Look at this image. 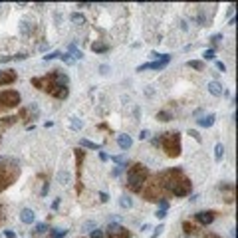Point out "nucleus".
I'll return each mask as SVG.
<instances>
[{"label": "nucleus", "mask_w": 238, "mask_h": 238, "mask_svg": "<svg viewBox=\"0 0 238 238\" xmlns=\"http://www.w3.org/2000/svg\"><path fill=\"white\" fill-rule=\"evenodd\" d=\"M81 127H83V121H81L80 117H71V129H76V131H80Z\"/></svg>", "instance_id": "nucleus-14"}, {"label": "nucleus", "mask_w": 238, "mask_h": 238, "mask_svg": "<svg viewBox=\"0 0 238 238\" xmlns=\"http://www.w3.org/2000/svg\"><path fill=\"white\" fill-rule=\"evenodd\" d=\"M60 202H62L60 199H56V200H54V202H52V210H58V208H60Z\"/></svg>", "instance_id": "nucleus-29"}, {"label": "nucleus", "mask_w": 238, "mask_h": 238, "mask_svg": "<svg viewBox=\"0 0 238 238\" xmlns=\"http://www.w3.org/2000/svg\"><path fill=\"white\" fill-rule=\"evenodd\" d=\"M117 145L123 149V151H127V149L133 145V139L129 137L127 133H119V135H117Z\"/></svg>", "instance_id": "nucleus-3"}, {"label": "nucleus", "mask_w": 238, "mask_h": 238, "mask_svg": "<svg viewBox=\"0 0 238 238\" xmlns=\"http://www.w3.org/2000/svg\"><path fill=\"white\" fill-rule=\"evenodd\" d=\"M159 206H161V208H167V210H169V202H167V200H161V202H159Z\"/></svg>", "instance_id": "nucleus-33"}, {"label": "nucleus", "mask_w": 238, "mask_h": 238, "mask_svg": "<svg viewBox=\"0 0 238 238\" xmlns=\"http://www.w3.org/2000/svg\"><path fill=\"white\" fill-rule=\"evenodd\" d=\"M222 83L220 81H216V80H212V81H208V93L210 95H214V97H218V95H222Z\"/></svg>", "instance_id": "nucleus-4"}, {"label": "nucleus", "mask_w": 238, "mask_h": 238, "mask_svg": "<svg viewBox=\"0 0 238 238\" xmlns=\"http://www.w3.org/2000/svg\"><path fill=\"white\" fill-rule=\"evenodd\" d=\"M107 230H109L111 234H115V232H119V230H123V228H121V226H119L117 222H111L109 226H107Z\"/></svg>", "instance_id": "nucleus-16"}, {"label": "nucleus", "mask_w": 238, "mask_h": 238, "mask_svg": "<svg viewBox=\"0 0 238 238\" xmlns=\"http://www.w3.org/2000/svg\"><path fill=\"white\" fill-rule=\"evenodd\" d=\"M196 220H199V222H202V224H210L214 220V214L208 212V210H205V212H199V214H196Z\"/></svg>", "instance_id": "nucleus-5"}, {"label": "nucleus", "mask_w": 238, "mask_h": 238, "mask_svg": "<svg viewBox=\"0 0 238 238\" xmlns=\"http://www.w3.org/2000/svg\"><path fill=\"white\" fill-rule=\"evenodd\" d=\"M80 145H81V147H87V149H95V151H97V149H101V145H99V143L87 141V139H81V141H80Z\"/></svg>", "instance_id": "nucleus-8"}, {"label": "nucleus", "mask_w": 238, "mask_h": 238, "mask_svg": "<svg viewBox=\"0 0 238 238\" xmlns=\"http://www.w3.org/2000/svg\"><path fill=\"white\" fill-rule=\"evenodd\" d=\"M163 230H165V226H163V224H159L157 228H155V232H153V234H151V238H157V236H159V234H161V232H163Z\"/></svg>", "instance_id": "nucleus-22"}, {"label": "nucleus", "mask_w": 238, "mask_h": 238, "mask_svg": "<svg viewBox=\"0 0 238 238\" xmlns=\"http://www.w3.org/2000/svg\"><path fill=\"white\" fill-rule=\"evenodd\" d=\"M24 58H26V54H16L14 60H24Z\"/></svg>", "instance_id": "nucleus-40"}, {"label": "nucleus", "mask_w": 238, "mask_h": 238, "mask_svg": "<svg viewBox=\"0 0 238 238\" xmlns=\"http://www.w3.org/2000/svg\"><path fill=\"white\" fill-rule=\"evenodd\" d=\"M36 230H38V234H44V232L48 230V224H46V222H40L38 226H36Z\"/></svg>", "instance_id": "nucleus-21"}, {"label": "nucleus", "mask_w": 238, "mask_h": 238, "mask_svg": "<svg viewBox=\"0 0 238 238\" xmlns=\"http://www.w3.org/2000/svg\"><path fill=\"white\" fill-rule=\"evenodd\" d=\"M95 228H97V224H95L93 220H87V222L83 224V230H95Z\"/></svg>", "instance_id": "nucleus-17"}, {"label": "nucleus", "mask_w": 238, "mask_h": 238, "mask_svg": "<svg viewBox=\"0 0 238 238\" xmlns=\"http://www.w3.org/2000/svg\"><path fill=\"white\" fill-rule=\"evenodd\" d=\"M212 40H214V42H218V40H222V34H214V36H212Z\"/></svg>", "instance_id": "nucleus-39"}, {"label": "nucleus", "mask_w": 238, "mask_h": 238, "mask_svg": "<svg viewBox=\"0 0 238 238\" xmlns=\"http://www.w3.org/2000/svg\"><path fill=\"white\" fill-rule=\"evenodd\" d=\"M119 205L123 206V208H131L133 206V200L129 199L127 195H123V196H119Z\"/></svg>", "instance_id": "nucleus-9"}, {"label": "nucleus", "mask_w": 238, "mask_h": 238, "mask_svg": "<svg viewBox=\"0 0 238 238\" xmlns=\"http://www.w3.org/2000/svg\"><path fill=\"white\" fill-rule=\"evenodd\" d=\"M202 113H205V111H202V109H195V117H202Z\"/></svg>", "instance_id": "nucleus-34"}, {"label": "nucleus", "mask_w": 238, "mask_h": 238, "mask_svg": "<svg viewBox=\"0 0 238 238\" xmlns=\"http://www.w3.org/2000/svg\"><path fill=\"white\" fill-rule=\"evenodd\" d=\"M60 56H62V52H60V50H54V52H48L46 56H44V60L50 62V60H56V58H60Z\"/></svg>", "instance_id": "nucleus-13"}, {"label": "nucleus", "mask_w": 238, "mask_h": 238, "mask_svg": "<svg viewBox=\"0 0 238 238\" xmlns=\"http://www.w3.org/2000/svg\"><path fill=\"white\" fill-rule=\"evenodd\" d=\"M169 62H171V54H161L157 62H149V70H163Z\"/></svg>", "instance_id": "nucleus-1"}, {"label": "nucleus", "mask_w": 238, "mask_h": 238, "mask_svg": "<svg viewBox=\"0 0 238 238\" xmlns=\"http://www.w3.org/2000/svg\"><path fill=\"white\" fill-rule=\"evenodd\" d=\"M147 137H149V131H147V129H143L141 133H139V139H147Z\"/></svg>", "instance_id": "nucleus-31"}, {"label": "nucleus", "mask_w": 238, "mask_h": 238, "mask_svg": "<svg viewBox=\"0 0 238 238\" xmlns=\"http://www.w3.org/2000/svg\"><path fill=\"white\" fill-rule=\"evenodd\" d=\"M20 220H22L24 224H34L36 214H34L32 208H22V210H20Z\"/></svg>", "instance_id": "nucleus-2"}, {"label": "nucleus", "mask_w": 238, "mask_h": 238, "mask_svg": "<svg viewBox=\"0 0 238 238\" xmlns=\"http://www.w3.org/2000/svg\"><path fill=\"white\" fill-rule=\"evenodd\" d=\"M202 58H205V60H212L214 58V48H208V50L202 54Z\"/></svg>", "instance_id": "nucleus-18"}, {"label": "nucleus", "mask_w": 238, "mask_h": 238, "mask_svg": "<svg viewBox=\"0 0 238 238\" xmlns=\"http://www.w3.org/2000/svg\"><path fill=\"white\" fill-rule=\"evenodd\" d=\"M99 74L101 76H109V66H107V64H101L99 66Z\"/></svg>", "instance_id": "nucleus-19"}, {"label": "nucleus", "mask_w": 238, "mask_h": 238, "mask_svg": "<svg viewBox=\"0 0 238 238\" xmlns=\"http://www.w3.org/2000/svg\"><path fill=\"white\" fill-rule=\"evenodd\" d=\"M20 30H22V32H28V24H26V22H22V26H20Z\"/></svg>", "instance_id": "nucleus-36"}, {"label": "nucleus", "mask_w": 238, "mask_h": 238, "mask_svg": "<svg viewBox=\"0 0 238 238\" xmlns=\"http://www.w3.org/2000/svg\"><path fill=\"white\" fill-rule=\"evenodd\" d=\"M151 58H153V60H159V58H161V54H159V52H151Z\"/></svg>", "instance_id": "nucleus-37"}, {"label": "nucleus", "mask_w": 238, "mask_h": 238, "mask_svg": "<svg viewBox=\"0 0 238 238\" xmlns=\"http://www.w3.org/2000/svg\"><path fill=\"white\" fill-rule=\"evenodd\" d=\"M216 67H218V70H220V71H224V70H226V66H224V64H222V62H216Z\"/></svg>", "instance_id": "nucleus-35"}, {"label": "nucleus", "mask_w": 238, "mask_h": 238, "mask_svg": "<svg viewBox=\"0 0 238 238\" xmlns=\"http://www.w3.org/2000/svg\"><path fill=\"white\" fill-rule=\"evenodd\" d=\"M155 214H157V218H165V216H167V208H159Z\"/></svg>", "instance_id": "nucleus-24"}, {"label": "nucleus", "mask_w": 238, "mask_h": 238, "mask_svg": "<svg viewBox=\"0 0 238 238\" xmlns=\"http://www.w3.org/2000/svg\"><path fill=\"white\" fill-rule=\"evenodd\" d=\"M91 238H103V230H99V228H95L93 232H91Z\"/></svg>", "instance_id": "nucleus-23"}, {"label": "nucleus", "mask_w": 238, "mask_h": 238, "mask_svg": "<svg viewBox=\"0 0 238 238\" xmlns=\"http://www.w3.org/2000/svg\"><path fill=\"white\" fill-rule=\"evenodd\" d=\"M224 155V145L222 143H216V147H214V157H216V161H220Z\"/></svg>", "instance_id": "nucleus-10"}, {"label": "nucleus", "mask_w": 238, "mask_h": 238, "mask_svg": "<svg viewBox=\"0 0 238 238\" xmlns=\"http://www.w3.org/2000/svg\"><path fill=\"white\" fill-rule=\"evenodd\" d=\"M93 50H95V52H105V50H107V46H101V44H93Z\"/></svg>", "instance_id": "nucleus-25"}, {"label": "nucleus", "mask_w": 238, "mask_h": 238, "mask_svg": "<svg viewBox=\"0 0 238 238\" xmlns=\"http://www.w3.org/2000/svg\"><path fill=\"white\" fill-rule=\"evenodd\" d=\"M99 199L103 200V202H107V200H109V195H107V193H103V190H101V193H99Z\"/></svg>", "instance_id": "nucleus-28"}, {"label": "nucleus", "mask_w": 238, "mask_h": 238, "mask_svg": "<svg viewBox=\"0 0 238 238\" xmlns=\"http://www.w3.org/2000/svg\"><path fill=\"white\" fill-rule=\"evenodd\" d=\"M99 159H101V161H107V159H109V155H107V153H103V151H99Z\"/></svg>", "instance_id": "nucleus-32"}, {"label": "nucleus", "mask_w": 238, "mask_h": 238, "mask_svg": "<svg viewBox=\"0 0 238 238\" xmlns=\"http://www.w3.org/2000/svg\"><path fill=\"white\" fill-rule=\"evenodd\" d=\"M186 133H189V135H190V137H193V139H199V141H200V137H199V131H195V129H189Z\"/></svg>", "instance_id": "nucleus-26"}, {"label": "nucleus", "mask_w": 238, "mask_h": 238, "mask_svg": "<svg viewBox=\"0 0 238 238\" xmlns=\"http://www.w3.org/2000/svg\"><path fill=\"white\" fill-rule=\"evenodd\" d=\"M171 119V113H159V121H169Z\"/></svg>", "instance_id": "nucleus-27"}, {"label": "nucleus", "mask_w": 238, "mask_h": 238, "mask_svg": "<svg viewBox=\"0 0 238 238\" xmlns=\"http://www.w3.org/2000/svg\"><path fill=\"white\" fill-rule=\"evenodd\" d=\"M70 20H71V22H76V24H83V22H86V16L80 14V12H74V14L70 16Z\"/></svg>", "instance_id": "nucleus-12"}, {"label": "nucleus", "mask_w": 238, "mask_h": 238, "mask_svg": "<svg viewBox=\"0 0 238 238\" xmlns=\"http://www.w3.org/2000/svg\"><path fill=\"white\" fill-rule=\"evenodd\" d=\"M186 66L189 67H193V70H205V64L202 62H199V60H190V62H186Z\"/></svg>", "instance_id": "nucleus-11"}, {"label": "nucleus", "mask_w": 238, "mask_h": 238, "mask_svg": "<svg viewBox=\"0 0 238 238\" xmlns=\"http://www.w3.org/2000/svg\"><path fill=\"white\" fill-rule=\"evenodd\" d=\"M60 58H62V62H64V64H71V62H74V58H71L67 52H66V54H62Z\"/></svg>", "instance_id": "nucleus-20"}, {"label": "nucleus", "mask_w": 238, "mask_h": 238, "mask_svg": "<svg viewBox=\"0 0 238 238\" xmlns=\"http://www.w3.org/2000/svg\"><path fill=\"white\" fill-rule=\"evenodd\" d=\"M56 179H58V183H60V185H70V181H71V175L67 171H60L56 175Z\"/></svg>", "instance_id": "nucleus-7"}, {"label": "nucleus", "mask_w": 238, "mask_h": 238, "mask_svg": "<svg viewBox=\"0 0 238 238\" xmlns=\"http://www.w3.org/2000/svg\"><path fill=\"white\" fill-rule=\"evenodd\" d=\"M143 70H149V64H143V66L137 67V71H143Z\"/></svg>", "instance_id": "nucleus-38"}, {"label": "nucleus", "mask_w": 238, "mask_h": 238, "mask_svg": "<svg viewBox=\"0 0 238 238\" xmlns=\"http://www.w3.org/2000/svg\"><path fill=\"white\" fill-rule=\"evenodd\" d=\"M4 236H6V238H14L16 232H14V230H4Z\"/></svg>", "instance_id": "nucleus-30"}, {"label": "nucleus", "mask_w": 238, "mask_h": 238, "mask_svg": "<svg viewBox=\"0 0 238 238\" xmlns=\"http://www.w3.org/2000/svg\"><path fill=\"white\" fill-rule=\"evenodd\" d=\"M196 121H199V125H200V127H212V125H214V121H216V115H205V117L196 119Z\"/></svg>", "instance_id": "nucleus-6"}, {"label": "nucleus", "mask_w": 238, "mask_h": 238, "mask_svg": "<svg viewBox=\"0 0 238 238\" xmlns=\"http://www.w3.org/2000/svg\"><path fill=\"white\" fill-rule=\"evenodd\" d=\"M66 234H67L66 228H56V230H52V238H64Z\"/></svg>", "instance_id": "nucleus-15"}]
</instances>
